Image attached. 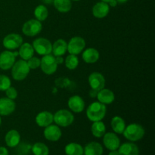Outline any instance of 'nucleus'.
Wrapping results in <instances>:
<instances>
[{
    "label": "nucleus",
    "mask_w": 155,
    "mask_h": 155,
    "mask_svg": "<svg viewBox=\"0 0 155 155\" xmlns=\"http://www.w3.org/2000/svg\"><path fill=\"white\" fill-rule=\"evenodd\" d=\"M107 113V107L99 101H94L86 109V117L92 122L102 120Z\"/></svg>",
    "instance_id": "f257e3e1"
},
{
    "label": "nucleus",
    "mask_w": 155,
    "mask_h": 155,
    "mask_svg": "<svg viewBox=\"0 0 155 155\" xmlns=\"http://www.w3.org/2000/svg\"><path fill=\"white\" fill-rule=\"evenodd\" d=\"M145 129L139 124H130L127 126L123 135L127 140L132 142L141 140L145 136Z\"/></svg>",
    "instance_id": "f03ea898"
},
{
    "label": "nucleus",
    "mask_w": 155,
    "mask_h": 155,
    "mask_svg": "<svg viewBox=\"0 0 155 155\" xmlns=\"http://www.w3.org/2000/svg\"><path fill=\"white\" fill-rule=\"evenodd\" d=\"M11 69H12V77L16 81H22L27 78L30 71V68L27 65V61L23 59L16 61Z\"/></svg>",
    "instance_id": "7ed1b4c3"
},
{
    "label": "nucleus",
    "mask_w": 155,
    "mask_h": 155,
    "mask_svg": "<svg viewBox=\"0 0 155 155\" xmlns=\"http://www.w3.org/2000/svg\"><path fill=\"white\" fill-rule=\"evenodd\" d=\"M54 122L59 127H68L74 121V115L71 110L61 109L53 114Z\"/></svg>",
    "instance_id": "20e7f679"
},
{
    "label": "nucleus",
    "mask_w": 155,
    "mask_h": 155,
    "mask_svg": "<svg viewBox=\"0 0 155 155\" xmlns=\"http://www.w3.org/2000/svg\"><path fill=\"white\" fill-rule=\"evenodd\" d=\"M34 51L39 55H47L51 54L52 51V44L48 40L43 37H39L35 39L32 44Z\"/></svg>",
    "instance_id": "39448f33"
},
{
    "label": "nucleus",
    "mask_w": 155,
    "mask_h": 155,
    "mask_svg": "<svg viewBox=\"0 0 155 155\" xmlns=\"http://www.w3.org/2000/svg\"><path fill=\"white\" fill-rule=\"evenodd\" d=\"M58 64L55 57L53 54H49L42 56L41 58L40 68L42 72L46 75H51L57 71Z\"/></svg>",
    "instance_id": "423d86ee"
},
{
    "label": "nucleus",
    "mask_w": 155,
    "mask_h": 155,
    "mask_svg": "<svg viewBox=\"0 0 155 155\" xmlns=\"http://www.w3.org/2000/svg\"><path fill=\"white\" fill-rule=\"evenodd\" d=\"M42 30V23L36 19H30L26 21L22 27V33L30 37L37 36L41 33Z\"/></svg>",
    "instance_id": "0eeeda50"
},
{
    "label": "nucleus",
    "mask_w": 155,
    "mask_h": 155,
    "mask_svg": "<svg viewBox=\"0 0 155 155\" xmlns=\"http://www.w3.org/2000/svg\"><path fill=\"white\" fill-rule=\"evenodd\" d=\"M23 37L18 33H9L3 39L2 45L7 50L12 51L19 48L23 43Z\"/></svg>",
    "instance_id": "6e6552de"
},
{
    "label": "nucleus",
    "mask_w": 155,
    "mask_h": 155,
    "mask_svg": "<svg viewBox=\"0 0 155 155\" xmlns=\"http://www.w3.org/2000/svg\"><path fill=\"white\" fill-rule=\"evenodd\" d=\"M86 48V41L81 36H74L68 43V51L69 54L78 55Z\"/></svg>",
    "instance_id": "1a4fd4ad"
},
{
    "label": "nucleus",
    "mask_w": 155,
    "mask_h": 155,
    "mask_svg": "<svg viewBox=\"0 0 155 155\" xmlns=\"http://www.w3.org/2000/svg\"><path fill=\"white\" fill-rule=\"evenodd\" d=\"M16 61V56L14 52L5 50L0 53V69L3 71L10 70Z\"/></svg>",
    "instance_id": "9d476101"
},
{
    "label": "nucleus",
    "mask_w": 155,
    "mask_h": 155,
    "mask_svg": "<svg viewBox=\"0 0 155 155\" xmlns=\"http://www.w3.org/2000/svg\"><path fill=\"white\" fill-rule=\"evenodd\" d=\"M103 143L104 147L109 151L117 150L120 145V140L114 133H105L103 136Z\"/></svg>",
    "instance_id": "9b49d317"
},
{
    "label": "nucleus",
    "mask_w": 155,
    "mask_h": 155,
    "mask_svg": "<svg viewBox=\"0 0 155 155\" xmlns=\"http://www.w3.org/2000/svg\"><path fill=\"white\" fill-rule=\"evenodd\" d=\"M89 84L91 89L99 91L105 86V79L104 77L99 72H93L89 76Z\"/></svg>",
    "instance_id": "f8f14e48"
},
{
    "label": "nucleus",
    "mask_w": 155,
    "mask_h": 155,
    "mask_svg": "<svg viewBox=\"0 0 155 155\" xmlns=\"http://www.w3.org/2000/svg\"><path fill=\"white\" fill-rule=\"evenodd\" d=\"M68 106L71 111L74 112L76 114H80L83 111L86 107V104L80 95H73L68 99Z\"/></svg>",
    "instance_id": "ddd939ff"
},
{
    "label": "nucleus",
    "mask_w": 155,
    "mask_h": 155,
    "mask_svg": "<svg viewBox=\"0 0 155 155\" xmlns=\"http://www.w3.org/2000/svg\"><path fill=\"white\" fill-rule=\"evenodd\" d=\"M43 135L45 139H47L48 141L57 142L61 137L62 133L58 126H57L56 124H51V125L45 127Z\"/></svg>",
    "instance_id": "4468645a"
},
{
    "label": "nucleus",
    "mask_w": 155,
    "mask_h": 155,
    "mask_svg": "<svg viewBox=\"0 0 155 155\" xmlns=\"http://www.w3.org/2000/svg\"><path fill=\"white\" fill-rule=\"evenodd\" d=\"M110 7L107 3L101 1L98 2L96 4L94 5L93 7H92V15L98 19L104 18L107 16V15L110 12Z\"/></svg>",
    "instance_id": "2eb2a0df"
},
{
    "label": "nucleus",
    "mask_w": 155,
    "mask_h": 155,
    "mask_svg": "<svg viewBox=\"0 0 155 155\" xmlns=\"http://www.w3.org/2000/svg\"><path fill=\"white\" fill-rule=\"evenodd\" d=\"M16 108V104L14 100L8 98H0V116L11 115Z\"/></svg>",
    "instance_id": "dca6fc26"
},
{
    "label": "nucleus",
    "mask_w": 155,
    "mask_h": 155,
    "mask_svg": "<svg viewBox=\"0 0 155 155\" xmlns=\"http://www.w3.org/2000/svg\"><path fill=\"white\" fill-rule=\"evenodd\" d=\"M35 121L39 127L45 128V127L52 124V123L54 122L53 114L51 112L47 111V110L41 111L36 116Z\"/></svg>",
    "instance_id": "f3484780"
},
{
    "label": "nucleus",
    "mask_w": 155,
    "mask_h": 155,
    "mask_svg": "<svg viewBox=\"0 0 155 155\" xmlns=\"http://www.w3.org/2000/svg\"><path fill=\"white\" fill-rule=\"evenodd\" d=\"M96 98H98V101L107 105V104H112L114 101L115 95L113 91L110 89L103 88L102 89L98 91Z\"/></svg>",
    "instance_id": "a211bd4d"
},
{
    "label": "nucleus",
    "mask_w": 155,
    "mask_h": 155,
    "mask_svg": "<svg viewBox=\"0 0 155 155\" xmlns=\"http://www.w3.org/2000/svg\"><path fill=\"white\" fill-rule=\"evenodd\" d=\"M117 151L120 155H139V147L132 142L120 145Z\"/></svg>",
    "instance_id": "6ab92c4d"
},
{
    "label": "nucleus",
    "mask_w": 155,
    "mask_h": 155,
    "mask_svg": "<svg viewBox=\"0 0 155 155\" xmlns=\"http://www.w3.org/2000/svg\"><path fill=\"white\" fill-rule=\"evenodd\" d=\"M5 141L9 148H15L21 142V135L16 130H11L6 133Z\"/></svg>",
    "instance_id": "aec40b11"
},
{
    "label": "nucleus",
    "mask_w": 155,
    "mask_h": 155,
    "mask_svg": "<svg viewBox=\"0 0 155 155\" xmlns=\"http://www.w3.org/2000/svg\"><path fill=\"white\" fill-rule=\"evenodd\" d=\"M100 54L97 49L94 48H88L83 50L82 58L86 64H95L98 61Z\"/></svg>",
    "instance_id": "412c9836"
},
{
    "label": "nucleus",
    "mask_w": 155,
    "mask_h": 155,
    "mask_svg": "<svg viewBox=\"0 0 155 155\" xmlns=\"http://www.w3.org/2000/svg\"><path fill=\"white\" fill-rule=\"evenodd\" d=\"M104 150L102 145L97 142H91L83 148L84 155H102Z\"/></svg>",
    "instance_id": "4be33fe9"
},
{
    "label": "nucleus",
    "mask_w": 155,
    "mask_h": 155,
    "mask_svg": "<svg viewBox=\"0 0 155 155\" xmlns=\"http://www.w3.org/2000/svg\"><path fill=\"white\" fill-rule=\"evenodd\" d=\"M68 51V42L63 39H58L53 43L52 51L53 55L54 57L63 56Z\"/></svg>",
    "instance_id": "5701e85b"
},
{
    "label": "nucleus",
    "mask_w": 155,
    "mask_h": 155,
    "mask_svg": "<svg viewBox=\"0 0 155 155\" xmlns=\"http://www.w3.org/2000/svg\"><path fill=\"white\" fill-rule=\"evenodd\" d=\"M34 49L31 44L28 42H23L22 45L19 47L18 50V55L21 58V59L24 61H27L34 56Z\"/></svg>",
    "instance_id": "b1692460"
},
{
    "label": "nucleus",
    "mask_w": 155,
    "mask_h": 155,
    "mask_svg": "<svg viewBox=\"0 0 155 155\" xmlns=\"http://www.w3.org/2000/svg\"><path fill=\"white\" fill-rule=\"evenodd\" d=\"M110 127L116 134H123L126 127V122L121 117H114L110 121Z\"/></svg>",
    "instance_id": "393cba45"
},
{
    "label": "nucleus",
    "mask_w": 155,
    "mask_h": 155,
    "mask_svg": "<svg viewBox=\"0 0 155 155\" xmlns=\"http://www.w3.org/2000/svg\"><path fill=\"white\" fill-rule=\"evenodd\" d=\"M91 132L93 136L95 138L103 137L106 133V127L105 124L102 122L101 120L100 121H95V122H92V127H91Z\"/></svg>",
    "instance_id": "a878e982"
},
{
    "label": "nucleus",
    "mask_w": 155,
    "mask_h": 155,
    "mask_svg": "<svg viewBox=\"0 0 155 155\" xmlns=\"http://www.w3.org/2000/svg\"><path fill=\"white\" fill-rule=\"evenodd\" d=\"M53 5L58 12L61 13H68L71 10V0H53Z\"/></svg>",
    "instance_id": "bb28decb"
},
{
    "label": "nucleus",
    "mask_w": 155,
    "mask_h": 155,
    "mask_svg": "<svg viewBox=\"0 0 155 155\" xmlns=\"http://www.w3.org/2000/svg\"><path fill=\"white\" fill-rule=\"evenodd\" d=\"M64 151L67 155H83V146L76 142L68 144L65 146Z\"/></svg>",
    "instance_id": "cd10ccee"
},
{
    "label": "nucleus",
    "mask_w": 155,
    "mask_h": 155,
    "mask_svg": "<svg viewBox=\"0 0 155 155\" xmlns=\"http://www.w3.org/2000/svg\"><path fill=\"white\" fill-rule=\"evenodd\" d=\"M33 13H34L36 19L40 22L45 21L48 16V8L44 5H39L38 6H36Z\"/></svg>",
    "instance_id": "c85d7f7f"
},
{
    "label": "nucleus",
    "mask_w": 155,
    "mask_h": 155,
    "mask_svg": "<svg viewBox=\"0 0 155 155\" xmlns=\"http://www.w3.org/2000/svg\"><path fill=\"white\" fill-rule=\"evenodd\" d=\"M31 151L34 155H48L49 149L45 144L36 142L31 147Z\"/></svg>",
    "instance_id": "c756f323"
},
{
    "label": "nucleus",
    "mask_w": 155,
    "mask_h": 155,
    "mask_svg": "<svg viewBox=\"0 0 155 155\" xmlns=\"http://www.w3.org/2000/svg\"><path fill=\"white\" fill-rule=\"evenodd\" d=\"M79 63H80V61H79L78 57L75 54H70L69 55L67 56L64 60L65 66L68 70H71V71L75 70L78 67Z\"/></svg>",
    "instance_id": "7c9ffc66"
},
{
    "label": "nucleus",
    "mask_w": 155,
    "mask_h": 155,
    "mask_svg": "<svg viewBox=\"0 0 155 155\" xmlns=\"http://www.w3.org/2000/svg\"><path fill=\"white\" fill-rule=\"evenodd\" d=\"M12 86V81L8 76L0 74V91L4 92Z\"/></svg>",
    "instance_id": "2f4dec72"
},
{
    "label": "nucleus",
    "mask_w": 155,
    "mask_h": 155,
    "mask_svg": "<svg viewBox=\"0 0 155 155\" xmlns=\"http://www.w3.org/2000/svg\"><path fill=\"white\" fill-rule=\"evenodd\" d=\"M27 63L28 67L30 68V69H37L38 68L40 67V63H41V59L37 57H35L33 56L32 58H30L29 60L27 61Z\"/></svg>",
    "instance_id": "473e14b6"
},
{
    "label": "nucleus",
    "mask_w": 155,
    "mask_h": 155,
    "mask_svg": "<svg viewBox=\"0 0 155 155\" xmlns=\"http://www.w3.org/2000/svg\"><path fill=\"white\" fill-rule=\"evenodd\" d=\"M5 92V95L7 98H10L12 100L16 99L17 97H18V91L16 90L15 87H12V86L8 88Z\"/></svg>",
    "instance_id": "72a5a7b5"
},
{
    "label": "nucleus",
    "mask_w": 155,
    "mask_h": 155,
    "mask_svg": "<svg viewBox=\"0 0 155 155\" xmlns=\"http://www.w3.org/2000/svg\"><path fill=\"white\" fill-rule=\"evenodd\" d=\"M0 155H8V151L5 147H0Z\"/></svg>",
    "instance_id": "f704fd0d"
},
{
    "label": "nucleus",
    "mask_w": 155,
    "mask_h": 155,
    "mask_svg": "<svg viewBox=\"0 0 155 155\" xmlns=\"http://www.w3.org/2000/svg\"><path fill=\"white\" fill-rule=\"evenodd\" d=\"M98 91L94 90V89H91L90 90H89V95H90V96L92 97V98H96L97 94H98Z\"/></svg>",
    "instance_id": "c9c22d12"
},
{
    "label": "nucleus",
    "mask_w": 155,
    "mask_h": 155,
    "mask_svg": "<svg viewBox=\"0 0 155 155\" xmlns=\"http://www.w3.org/2000/svg\"><path fill=\"white\" fill-rule=\"evenodd\" d=\"M55 59L58 65L61 64H63L64 61V58H62V56H58V57H55Z\"/></svg>",
    "instance_id": "e433bc0d"
},
{
    "label": "nucleus",
    "mask_w": 155,
    "mask_h": 155,
    "mask_svg": "<svg viewBox=\"0 0 155 155\" xmlns=\"http://www.w3.org/2000/svg\"><path fill=\"white\" fill-rule=\"evenodd\" d=\"M107 4L109 5V6H110V7L114 8L117 5L118 3H117V0H110V1L107 3Z\"/></svg>",
    "instance_id": "4c0bfd02"
},
{
    "label": "nucleus",
    "mask_w": 155,
    "mask_h": 155,
    "mask_svg": "<svg viewBox=\"0 0 155 155\" xmlns=\"http://www.w3.org/2000/svg\"><path fill=\"white\" fill-rule=\"evenodd\" d=\"M108 155H120V154L117 150H114V151H110Z\"/></svg>",
    "instance_id": "58836bf2"
},
{
    "label": "nucleus",
    "mask_w": 155,
    "mask_h": 155,
    "mask_svg": "<svg viewBox=\"0 0 155 155\" xmlns=\"http://www.w3.org/2000/svg\"><path fill=\"white\" fill-rule=\"evenodd\" d=\"M127 1H128V0H117L118 4H124V3L127 2Z\"/></svg>",
    "instance_id": "ea45409f"
},
{
    "label": "nucleus",
    "mask_w": 155,
    "mask_h": 155,
    "mask_svg": "<svg viewBox=\"0 0 155 155\" xmlns=\"http://www.w3.org/2000/svg\"><path fill=\"white\" fill-rule=\"evenodd\" d=\"M43 1H44V2H45V3H47V4H49V3L52 2L53 0H43Z\"/></svg>",
    "instance_id": "a19ab883"
},
{
    "label": "nucleus",
    "mask_w": 155,
    "mask_h": 155,
    "mask_svg": "<svg viewBox=\"0 0 155 155\" xmlns=\"http://www.w3.org/2000/svg\"><path fill=\"white\" fill-rule=\"evenodd\" d=\"M101 1L104 2H106V3H108L110 0H101Z\"/></svg>",
    "instance_id": "79ce46f5"
},
{
    "label": "nucleus",
    "mask_w": 155,
    "mask_h": 155,
    "mask_svg": "<svg viewBox=\"0 0 155 155\" xmlns=\"http://www.w3.org/2000/svg\"><path fill=\"white\" fill-rule=\"evenodd\" d=\"M2 124V118H1V116H0V126H1Z\"/></svg>",
    "instance_id": "37998d69"
},
{
    "label": "nucleus",
    "mask_w": 155,
    "mask_h": 155,
    "mask_svg": "<svg viewBox=\"0 0 155 155\" xmlns=\"http://www.w3.org/2000/svg\"><path fill=\"white\" fill-rule=\"evenodd\" d=\"M71 1H74V2H78V1H80V0H71Z\"/></svg>",
    "instance_id": "c03bdc74"
}]
</instances>
